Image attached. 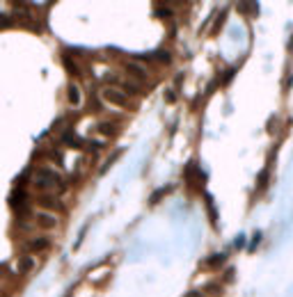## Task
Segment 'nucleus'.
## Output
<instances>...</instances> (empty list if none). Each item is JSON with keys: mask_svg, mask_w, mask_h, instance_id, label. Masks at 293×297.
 Returning a JSON list of instances; mask_svg holds the SVG:
<instances>
[{"mask_svg": "<svg viewBox=\"0 0 293 297\" xmlns=\"http://www.w3.org/2000/svg\"><path fill=\"white\" fill-rule=\"evenodd\" d=\"M101 99L108 105H114V108H129L131 105L129 96H126L120 87H103L101 89Z\"/></svg>", "mask_w": 293, "mask_h": 297, "instance_id": "f257e3e1", "label": "nucleus"}, {"mask_svg": "<svg viewBox=\"0 0 293 297\" xmlns=\"http://www.w3.org/2000/svg\"><path fill=\"white\" fill-rule=\"evenodd\" d=\"M35 224H37V229H41V231H55V229L60 227V217H57L55 213H48V210H37Z\"/></svg>", "mask_w": 293, "mask_h": 297, "instance_id": "f03ea898", "label": "nucleus"}, {"mask_svg": "<svg viewBox=\"0 0 293 297\" xmlns=\"http://www.w3.org/2000/svg\"><path fill=\"white\" fill-rule=\"evenodd\" d=\"M35 267H37V258L32 256V254H23V256L16 258L14 272L16 274H30V272H35Z\"/></svg>", "mask_w": 293, "mask_h": 297, "instance_id": "7ed1b4c3", "label": "nucleus"}, {"mask_svg": "<svg viewBox=\"0 0 293 297\" xmlns=\"http://www.w3.org/2000/svg\"><path fill=\"white\" fill-rule=\"evenodd\" d=\"M37 203H39V210H48V213H60L62 208H65L55 194H39Z\"/></svg>", "mask_w": 293, "mask_h": 297, "instance_id": "20e7f679", "label": "nucleus"}, {"mask_svg": "<svg viewBox=\"0 0 293 297\" xmlns=\"http://www.w3.org/2000/svg\"><path fill=\"white\" fill-rule=\"evenodd\" d=\"M124 71L135 80V83H142V80L149 78L147 69H144L142 64H138V62H131V59H129V62H124Z\"/></svg>", "mask_w": 293, "mask_h": 297, "instance_id": "39448f33", "label": "nucleus"}, {"mask_svg": "<svg viewBox=\"0 0 293 297\" xmlns=\"http://www.w3.org/2000/svg\"><path fill=\"white\" fill-rule=\"evenodd\" d=\"M67 101H69V105H74V108H78V105L83 103V94H80V87L76 83H69V87H67Z\"/></svg>", "mask_w": 293, "mask_h": 297, "instance_id": "423d86ee", "label": "nucleus"}, {"mask_svg": "<svg viewBox=\"0 0 293 297\" xmlns=\"http://www.w3.org/2000/svg\"><path fill=\"white\" fill-rule=\"evenodd\" d=\"M48 247H50L48 238H32V240L25 243V249H28V252H46Z\"/></svg>", "mask_w": 293, "mask_h": 297, "instance_id": "0eeeda50", "label": "nucleus"}, {"mask_svg": "<svg viewBox=\"0 0 293 297\" xmlns=\"http://www.w3.org/2000/svg\"><path fill=\"white\" fill-rule=\"evenodd\" d=\"M96 130H99L101 135H105V137H114V135H117V124H114V121H101V124L96 126Z\"/></svg>", "mask_w": 293, "mask_h": 297, "instance_id": "6e6552de", "label": "nucleus"}, {"mask_svg": "<svg viewBox=\"0 0 293 297\" xmlns=\"http://www.w3.org/2000/svg\"><path fill=\"white\" fill-rule=\"evenodd\" d=\"M62 142H65L67 146H71V148H83V144H80V139L76 137L74 133H65V135H62Z\"/></svg>", "mask_w": 293, "mask_h": 297, "instance_id": "1a4fd4ad", "label": "nucleus"}, {"mask_svg": "<svg viewBox=\"0 0 293 297\" xmlns=\"http://www.w3.org/2000/svg\"><path fill=\"white\" fill-rule=\"evenodd\" d=\"M224 263V254H213V256L206 258V267H218Z\"/></svg>", "mask_w": 293, "mask_h": 297, "instance_id": "9d476101", "label": "nucleus"}, {"mask_svg": "<svg viewBox=\"0 0 293 297\" xmlns=\"http://www.w3.org/2000/svg\"><path fill=\"white\" fill-rule=\"evenodd\" d=\"M62 62H65V64L69 66V71H71V73H74V76H78V73H80V69H78V66H76V62L69 57V55H65V57H62Z\"/></svg>", "mask_w": 293, "mask_h": 297, "instance_id": "9b49d317", "label": "nucleus"}, {"mask_svg": "<svg viewBox=\"0 0 293 297\" xmlns=\"http://www.w3.org/2000/svg\"><path fill=\"white\" fill-rule=\"evenodd\" d=\"M120 85L124 87V89H122L124 94H126V92H131V94H140V87L135 83H120Z\"/></svg>", "mask_w": 293, "mask_h": 297, "instance_id": "f8f14e48", "label": "nucleus"}, {"mask_svg": "<svg viewBox=\"0 0 293 297\" xmlns=\"http://www.w3.org/2000/svg\"><path fill=\"white\" fill-rule=\"evenodd\" d=\"M239 10H243V12H254V14H257L259 7H257V5H248V3H241Z\"/></svg>", "mask_w": 293, "mask_h": 297, "instance_id": "ddd939ff", "label": "nucleus"}, {"mask_svg": "<svg viewBox=\"0 0 293 297\" xmlns=\"http://www.w3.org/2000/svg\"><path fill=\"white\" fill-rule=\"evenodd\" d=\"M222 23H224V12L218 16V21H215V25H213V32H218V30H220V25H222Z\"/></svg>", "mask_w": 293, "mask_h": 297, "instance_id": "4468645a", "label": "nucleus"}, {"mask_svg": "<svg viewBox=\"0 0 293 297\" xmlns=\"http://www.w3.org/2000/svg\"><path fill=\"white\" fill-rule=\"evenodd\" d=\"M0 25H3V28L12 25V19H10V16H5V14H0Z\"/></svg>", "mask_w": 293, "mask_h": 297, "instance_id": "2eb2a0df", "label": "nucleus"}, {"mask_svg": "<svg viewBox=\"0 0 293 297\" xmlns=\"http://www.w3.org/2000/svg\"><path fill=\"white\" fill-rule=\"evenodd\" d=\"M188 297H204V295H202V292H190Z\"/></svg>", "mask_w": 293, "mask_h": 297, "instance_id": "dca6fc26", "label": "nucleus"}]
</instances>
